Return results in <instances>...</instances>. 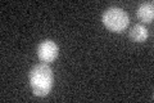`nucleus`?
Instances as JSON below:
<instances>
[{
	"label": "nucleus",
	"instance_id": "5",
	"mask_svg": "<svg viewBox=\"0 0 154 103\" xmlns=\"http://www.w3.org/2000/svg\"><path fill=\"white\" fill-rule=\"evenodd\" d=\"M130 39L134 43H143L148 39V30L145 26L143 24H135L132 26V28L130 30Z\"/></svg>",
	"mask_w": 154,
	"mask_h": 103
},
{
	"label": "nucleus",
	"instance_id": "1",
	"mask_svg": "<svg viewBox=\"0 0 154 103\" xmlns=\"http://www.w3.org/2000/svg\"><path fill=\"white\" fill-rule=\"evenodd\" d=\"M28 81L36 97H46L53 88L54 75L46 63H40L31 68L28 73Z\"/></svg>",
	"mask_w": 154,
	"mask_h": 103
},
{
	"label": "nucleus",
	"instance_id": "4",
	"mask_svg": "<svg viewBox=\"0 0 154 103\" xmlns=\"http://www.w3.org/2000/svg\"><path fill=\"white\" fill-rule=\"evenodd\" d=\"M137 17L143 22H152L154 18V7L153 3H143L137 8Z\"/></svg>",
	"mask_w": 154,
	"mask_h": 103
},
{
	"label": "nucleus",
	"instance_id": "2",
	"mask_svg": "<svg viewBox=\"0 0 154 103\" xmlns=\"http://www.w3.org/2000/svg\"><path fill=\"white\" fill-rule=\"evenodd\" d=\"M104 26L112 32H122L127 28L130 23L128 14L121 8H108L103 13Z\"/></svg>",
	"mask_w": 154,
	"mask_h": 103
},
{
	"label": "nucleus",
	"instance_id": "3",
	"mask_svg": "<svg viewBox=\"0 0 154 103\" xmlns=\"http://www.w3.org/2000/svg\"><path fill=\"white\" fill-rule=\"evenodd\" d=\"M59 54V48L53 40H44L37 45V57L42 62H53Z\"/></svg>",
	"mask_w": 154,
	"mask_h": 103
}]
</instances>
